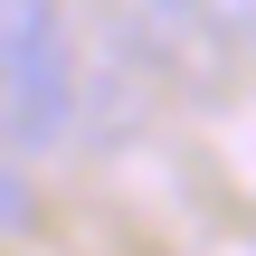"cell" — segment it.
Listing matches in <instances>:
<instances>
[{"mask_svg":"<svg viewBox=\"0 0 256 256\" xmlns=\"http://www.w3.org/2000/svg\"><path fill=\"white\" fill-rule=\"evenodd\" d=\"M86 76L66 38V0H0V152L38 162L76 133Z\"/></svg>","mask_w":256,"mask_h":256,"instance_id":"6da1fadb","label":"cell"},{"mask_svg":"<svg viewBox=\"0 0 256 256\" xmlns=\"http://www.w3.org/2000/svg\"><path fill=\"white\" fill-rule=\"evenodd\" d=\"M28 228H38V180L19 152H0V238H28Z\"/></svg>","mask_w":256,"mask_h":256,"instance_id":"7a4b0ae2","label":"cell"},{"mask_svg":"<svg viewBox=\"0 0 256 256\" xmlns=\"http://www.w3.org/2000/svg\"><path fill=\"white\" fill-rule=\"evenodd\" d=\"M200 19H209L228 48H256V0H200Z\"/></svg>","mask_w":256,"mask_h":256,"instance_id":"3957f363","label":"cell"},{"mask_svg":"<svg viewBox=\"0 0 256 256\" xmlns=\"http://www.w3.org/2000/svg\"><path fill=\"white\" fill-rule=\"evenodd\" d=\"M124 10H133V19H142L152 38H180V28L200 19V0H124Z\"/></svg>","mask_w":256,"mask_h":256,"instance_id":"277c9868","label":"cell"}]
</instances>
